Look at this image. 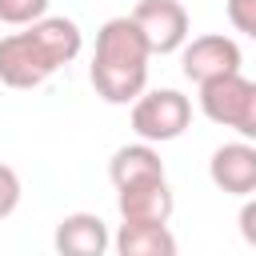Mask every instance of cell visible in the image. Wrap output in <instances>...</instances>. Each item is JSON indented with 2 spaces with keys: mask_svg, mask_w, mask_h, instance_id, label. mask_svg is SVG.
<instances>
[{
  "mask_svg": "<svg viewBox=\"0 0 256 256\" xmlns=\"http://www.w3.org/2000/svg\"><path fill=\"white\" fill-rule=\"evenodd\" d=\"M228 20L236 32H244L252 40L256 36V0H228Z\"/></svg>",
  "mask_w": 256,
  "mask_h": 256,
  "instance_id": "5bb4252c",
  "label": "cell"
},
{
  "mask_svg": "<svg viewBox=\"0 0 256 256\" xmlns=\"http://www.w3.org/2000/svg\"><path fill=\"white\" fill-rule=\"evenodd\" d=\"M236 132H240V140H252L256 144V80H252V96H248V108H244Z\"/></svg>",
  "mask_w": 256,
  "mask_h": 256,
  "instance_id": "9a60e30c",
  "label": "cell"
},
{
  "mask_svg": "<svg viewBox=\"0 0 256 256\" xmlns=\"http://www.w3.org/2000/svg\"><path fill=\"white\" fill-rule=\"evenodd\" d=\"M192 124V100L180 88H148L132 104V132L144 144H168L180 140Z\"/></svg>",
  "mask_w": 256,
  "mask_h": 256,
  "instance_id": "3957f363",
  "label": "cell"
},
{
  "mask_svg": "<svg viewBox=\"0 0 256 256\" xmlns=\"http://www.w3.org/2000/svg\"><path fill=\"white\" fill-rule=\"evenodd\" d=\"M180 68L184 76L200 88L208 80H220V76H232L240 72V44L224 32H204V36H192L184 48H180Z\"/></svg>",
  "mask_w": 256,
  "mask_h": 256,
  "instance_id": "277c9868",
  "label": "cell"
},
{
  "mask_svg": "<svg viewBox=\"0 0 256 256\" xmlns=\"http://www.w3.org/2000/svg\"><path fill=\"white\" fill-rule=\"evenodd\" d=\"M48 16V0H0V24L28 28Z\"/></svg>",
  "mask_w": 256,
  "mask_h": 256,
  "instance_id": "7c38bea8",
  "label": "cell"
},
{
  "mask_svg": "<svg viewBox=\"0 0 256 256\" xmlns=\"http://www.w3.org/2000/svg\"><path fill=\"white\" fill-rule=\"evenodd\" d=\"M252 40H256V36H252Z\"/></svg>",
  "mask_w": 256,
  "mask_h": 256,
  "instance_id": "e0dca14e",
  "label": "cell"
},
{
  "mask_svg": "<svg viewBox=\"0 0 256 256\" xmlns=\"http://www.w3.org/2000/svg\"><path fill=\"white\" fill-rule=\"evenodd\" d=\"M208 176L228 196H244V200L256 196V144L252 140L220 144L208 160Z\"/></svg>",
  "mask_w": 256,
  "mask_h": 256,
  "instance_id": "8992f818",
  "label": "cell"
},
{
  "mask_svg": "<svg viewBox=\"0 0 256 256\" xmlns=\"http://www.w3.org/2000/svg\"><path fill=\"white\" fill-rule=\"evenodd\" d=\"M240 236H244V244L256 248V196H248L240 208Z\"/></svg>",
  "mask_w": 256,
  "mask_h": 256,
  "instance_id": "2e32d148",
  "label": "cell"
},
{
  "mask_svg": "<svg viewBox=\"0 0 256 256\" xmlns=\"http://www.w3.org/2000/svg\"><path fill=\"white\" fill-rule=\"evenodd\" d=\"M20 196H24V188H20L16 168L0 160V220H8V216L20 208Z\"/></svg>",
  "mask_w": 256,
  "mask_h": 256,
  "instance_id": "4fadbf2b",
  "label": "cell"
},
{
  "mask_svg": "<svg viewBox=\"0 0 256 256\" xmlns=\"http://www.w3.org/2000/svg\"><path fill=\"white\" fill-rule=\"evenodd\" d=\"M148 60L152 48L132 16H112L96 32L92 52V88L104 104H136L148 92Z\"/></svg>",
  "mask_w": 256,
  "mask_h": 256,
  "instance_id": "7a4b0ae2",
  "label": "cell"
},
{
  "mask_svg": "<svg viewBox=\"0 0 256 256\" xmlns=\"http://www.w3.org/2000/svg\"><path fill=\"white\" fill-rule=\"evenodd\" d=\"M116 208H120V220H128V224H168L176 212V196H172L168 180H148V184L120 188Z\"/></svg>",
  "mask_w": 256,
  "mask_h": 256,
  "instance_id": "ba28073f",
  "label": "cell"
},
{
  "mask_svg": "<svg viewBox=\"0 0 256 256\" xmlns=\"http://www.w3.org/2000/svg\"><path fill=\"white\" fill-rule=\"evenodd\" d=\"M248 96H252V80H244V72H232L200 84V112L220 128H236L248 108Z\"/></svg>",
  "mask_w": 256,
  "mask_h": 256,
  "instance_id": "9c48e42d",
  "label": "cell"
},
{
  "mask_svg": "<svg viewBox=\"0 0 256 256\" xmlns=\"http://www.w3.org/2000/svg\"><path fill=\"white\" fill-rule=\"evenodd\" d=\"M108 180H112L116 192H120V188L148 184V180H168V176H164V160H160L156 144L136 140V144H124V148L112 152V160H108Z\"/></svg>",
  "mask_w": 256,
  "mask_h": 256,
  "instance_id": "30bf717a",
  "label": "cell"
},
{
  "mask_svg": "<svg viewBox=\"0 0 256 256\" xmlns=\"http://www.w3.org/2000/svg\"><path fill=\"white\" fill-rule=\"evenodd\" d=\"M112 248H116V256H180L168 224H128V220H120V228L112 232Z\"/></svg>",
  "mask_w": 256,
  "mask_h": 256,
  "instance_id": "8fae6325",
  "label": "cell"
},
{
  "mask_svg": "<svg viewBox=\"0 0 256 256\" xmlns=\"http://www.w3.org/2000/svg\"><path fill=\"white\" fill-rule=\"evenodd\" d=\"M132 20L144 32L152 56H168L188 44V8L180 0H140L132 8Z\"/></svg>",
  "mask_w": 256,
  "mask_h": 256,
  "instance_id": "5b68a950",
  "label": "cell"
},
{
  "mask_svg": "<svg viewBox=\"0 0 256 256\" xmlns=\"http://www.w3.org/2000/svg\"><path fill=\"white\" fill-rule=\"evenodd\" d=\"M56 256H104L112 248V232L96 212H68L52 232Z\"/></svg>",
  "mask_w": 256,
  "mask_h": 256,
  "instance_id": "52a82bcc",
  "label": "cell"
},
{
  "mask_svg": "<svg viewBox=\"0 0 256 256\" xmlns=\"http://www.w3.org/2000/svg\"><path fill=\"white\" fill-rule=\"evenodd\" d=\"M84 48V32L68 16H44L20 32L0 36V84L4 88H40L52 72L72 64Z\"/></svg>",
  "mask_w": 256,
  "mask_h": 256,
  "instance_id": "6da1fadb",
  "label": "cell"
}]
</instances>
